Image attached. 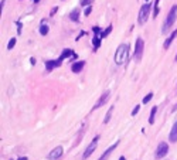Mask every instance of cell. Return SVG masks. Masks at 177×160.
Returning <instances> with one entry per match:
<instances>
[{"label":"cell","mask_w":177,"mask_h":160,"mask_svg":"<svg viewBox=\"0 0 177 160\" xmlns=\"http://www.w3.org/2000/svg\"><path fill=\"white\" fill-rule=\"evenodd\" d=\"M63 154H64V147L63 146H57V147H54L51 152L48 153L47 159L48 160H60V157H63Z\"/></svg>","instance_id":"8"},{"label":"cell","mask_w":177,"mask_h":160,"mask_svg":"<svg viewBox=\"0 0 177 160\" xmlns=\"http://www.w3.org/2000/svg\"><path fill=\"white\" fill-rule=\"evenodd\" d=\"M159 4H160V0H155V4H153V19H156L159 16V13H160Z\"/></svg>","instance_id":"19"},{"label":"cell","mask_w":177,"mask_h":160,"mask_svg":"<svg viewBox=\"0 0 177 160\" xmlns=\"http://www.w3.org/2000/svg\"><path fill=\"white\" fill-rule=\"evenodd\" d=\"M92 2L94 0H81L79 3H81L82 7H88V6H92Z\"/></svg>","instance_id":"24"},{"label":"cell","mask_w":177,"mask_h":160,"mask_svg":"<svg viewBox=\"0 0 177 160\" xmlns=\"http://www.w3.org/2000/svg\"><path fill=\"white\" fill-rule=\"evenodd\" d=\"M84 132H85V128H84V125H82V129H81V132H79V136H81V133H84ZM79 140H81V138H78L77 140H75V143H74V145L77 146L78 143H79Z\"/></svg>","instance_id":"29"},{"label":"cell","mask_w":177,"mask_h":160,"mask_svg":"<svg viewBox=\"0 0 177 160\" xmlns=\"http://www.w3.org/2000/svg\"><path fill=\"white\" fill-rule=\"evenodd\" d=\"M153 97H155V93H153V92H149L148 95H144L143 101H142V104H149V102L153 99Z\"/></svg>","instance_id":"23"},{"label":"cell","mask_w":177,"mask_h":160,"mask_svg":"<svg viewBox=\"0 0 177 160\" xmlns=\"http://www.w3.org/2000/svg\"><path fill=\"white\" fill-rule=\"evenodd\" d=\"M176 19H177V4H173L171 9L169 10V13H167L166 20H164V23H163V27H162V33L163 34H166L167 31L173 27V24L176 23Z\"/></svg>","instance_id":"2"},{"label":"cell","mask_w":177,"mask_h":160,"mask_svg":"<svg viewBox=\"0 0 177 160\" xmlns=\"http://www.w3.org/2000/svg\"><path fill=\"white\" fill-rule=\"evenodd\" d=\"M129 54H130V47L129 44H121L115 51L114 61L116 65H123L129 61Z\"/></svg>","instance_id":"1"},{"label":"cell","mask_w":177,"mask_h":160,"mask_svg":"<svg viewBox=\"0 0 177 160\" xmlns=\"http://www.w3.org/2000/svg\"><path fill=\"white\" fill-rule=\"evenodd\" d=\"M40 2H41V0H33V3H36V4L40 3Z\"/></svg>","instance_id":"35"},{"label":"cell","mask_w":177,"mask_h":160,"mask_svg":"<svg viewBox=\"0 0 177 160\" xmlns=\"http://www.w3.org/2000/svg\"><path fill=\"white\" fill-rule=\"evenodd\" d=\"M167 153H169V143L167 142H160L157 145V147H156V153H155L156 159H163Z\"/></svg>","instance_id":"7"},{"label":"cell","mask_w":177,"mask_h":160,"mask_svg":"<svg viewBox=\"0 0 177 160\" xmlns=\"http://www.w3.org/2000/svg\"><path fill=\"white\" fill-rule=\"evenodd\" d=\"M16 24H17V34H21V30H23V23L21 21H17L16 23Z\"/></svg>","instance_id":"28"},{"label":"cell","mask_w":177,"mask_h":160,"mask_svg":"<svg viewBox=\"0 0 177 160\" xmlns=\"http://www.w3.org/2000/svg\"><path fill=\"white\" fill-rule=\"evenodd\" d=\"M174 61H177V54H176V57H174Z\"/></svg>","instance_id":"37"},{"label":"cell","mask_w":177,"mask_h":160,"mask_svg":"<svg viewBox=\"0 0 177 160\" xmlns=\"http://www.w3.org/2000/svg\"><path fill=\"white\" fill-rule=\"evenodd\" d=\"M118 160H126V157H125V156H121Z\"/></svg>","instance_id":"34"},{"label":"cell","mask_w":177,"mask_h":160,"mask_svg":"<svg viewBox=\"0 0 177 160\" xmlns=\"http://www.w3.org/2000/svg\"><path fill=\"white\" fill-rule=\"evenodd\" d=\"M139 111H140V105H136V106L132 109V113H130V115H132V116H136L137 113H139Z\"/></svg>","instance_id":"26"},{"label":"cell","mask_w":177,"mask_h":160,"mask_svg":"<svg viewBox=\"0 0 177 160\" xmlns=\"http://www.w3.org/2000/svg\"><path fill=\"white\" fill-rule=\"evenodd\" d=\"M85 67V61L81 60V61H75V63L71 64V71L74 72V74H79Z\"/></svg>","instance_id":"11"},{"label":"cell","mask_w":177,"mask_h":160,"mask_svg":"<svg viewBox=\"0 0 177 160\" xmlns=\"http://www.w3.org/2000/svg\"><path fill=\"white\" fill-rule=\"evenodd\" d=\"M101 43H102V38H101L99 34H94V37H92V45H94V47H92V50L95 52L99 50Z\"/></svg>","instance_id":"15"},{"label":"cell","mask_w":177,"mask_h":160,"mask_svg":"<svg viewBox=\"0 0 177 160\" xmlns=\"http://www.w3.org/2000/svg\"><path fill=\"white\" fill-rule=\"evenodd\" d=\"M79 17H81V11H79V9H74V10L70 13V20L71 21L78 23L79 21Z\"/></svg>","instance_id":"16"},{"label":"cell","mask_w":177,"mask_h":160,"mask_svg":"<svg viewBox=\"0 0 177 160\" xmlns=\"http://www.w3.org/2000/svg\"><path fill=\"white\" fill-rule=\"evenodd\" d=\"M143 50H144V41L142 37H137L135 41V52H133V58L136 61L142 60V55H143Z\"/></svg>","instance_id":"4"},{"label":"cell","mask_w":177,"mask_h":160,"mask_svg":"<svg viewBox=\"0 0 177 160\" xmlns=\"http://www.w3.org/2000/svg\"><path fill=\"white\" fill-rule=\"evenodd\" d=\"M48 31H50V27H48V24H41L40 29H38V33H40L41 36H47Z\"/></svg>","instance_id":"21"},{"label":"cell","mask_w":177,"mask_h":160,"mask_svg":"<svg viewBox=\"0 0 177 160\" xmlns=\"http://www.w3.org/2000/svg\"><path fill=\"white\" fill-rule=\"evenodd\" d=\"M150 13H153V4H152V3L146 2V3H143L142 6H140L139 14H137V23H139L140 26H142V24H144V23L149 20V17H150Z\"/></svg>","instance_id":"3"},{"label":"cell","mask_w":177,"mask_h":160,"mask_svg":"<svg viewBox=\"0 0 177 160\" xmlns=\"http://www.w3.org/2000/svg\"><path fill=\"white\" fill-rule=\"evenodd\" d=\"M16 44H17V38H16V37L10 38V40H9V43H7V50H13Z\"/></svg>","instance_id":"22"},{"label":"cell","mask_w":177,"mask_h":160,"mask_svg":"<svg viewBox=\"0 0 177 160\" xmlns=\"http://www.w3.org/2000/svg\"><path fill=\"white\" fill-rule=\"evenodd\" d=\"M65 58H70V61H72V63H75L77 61V58H78V55L74 52V50H71V48H64L63 50V52H61V55L57 58L58 60V63L63 65V61L65 60Z\"/></svg>","instance_id":"5"},{"label":"cell","mask_w":177,"mask_h":160,"mask_svg":"<svg viewBox=\"0 0 177 160\" xmlns=\"http://www.w3.org/2000/svg\"><path fill=\"white\" fill-rule=\"evenodd\" d=\"M92 31H94V34H101V31H102V30H101L99 26H95V27L92 29Z\"/></svg>","instance_id":"30"},{"label":"cell","mask_w":177,"mask_h":160,"mask_svg":"<svg viewBox=\"0 0 177 160\" xmlns=\"http://www.w3.org/2000/svg\"><path fill=\"white\" fill-rule=\"evenodd\" d=\"M17 160H29V159H27V156H21V157H19Z\"/></svg>","instance_id":"33"},{"label":"cell","mask_w":177,"mask_h":160,"mask_svg":"<svg viewBox=\"0 0 177 160\" xmlns=\"http://www.w3.org/2000/svg\"><path fill=\"white\" fill-rule=\"evenodd\" d=\"M98 142H99V136H95V138L92 139V142L88 145V147H87V149L84 150V153H82V160H87L94 152H95L96 146H98Z\"/></svg>","instance_id":"6"},{"label":"cell","mask_w":177,"mask_h":160,"mask_svg":"<svg viewBox=\"0 0 177 160\" xmlns=\"http://www.w3.org/2000/svg\"><path fill=\"white\" fill-rule=\"evenodd\" d=\"M174 111H177V104H176V105H174V106H173V112H174Z\"/></svg>","instance_id":"36"},{"label":"cell","mask_w":177,"mask_h":160,"mask_svg":"<svg viewBox=\"0 0 177 160\" xmlns=\"http://www.w3.org/2000/svg\"><path fill=\"white\" fill-rule=\"evenodd\" d=\"M30 64H31V65H36V58L31 57V58H30Z\"/></svg>","instance_id":"32"},{"label":"cell","mask_w":177,"mask_h":160,"mask_svg":"<svg viewBox=\"0 0 177 160\" xmlns=\"http://www.w3.org/2000/svg\"><path fill=\"white\" fill-rule=\"evenodd\" d=\"M114 109H115V106L114 105H112L111 108L108 109V112H106V115H105V118H103V125H106L108 122H109V120H111V118H112V113H114Z\"/></svg>","instance_id":"17"},{"label":"cell","mask_w":177,"mask_h":160,"mask_svg":"<svg viewBox=\"0 0 177 160\" xmlns=\"http://www.w3.org/2000/svg\"><path fill=\"white\" fill-rule=\"evenodd\" d=\"M112 29H114V27H112V24H109V26H108L106 29H103V30L101 31V34H99L101 38H106L108 36H109V34L112 33Z\"/></svg>","instance_id":"18"},{"label":"cell","mask_w":177,"mask_h":160,"mask_svg":"<svg viewBox=\"0 0 177 160\" xmlns=\"http://www.w3.org/2000/svg\"><path fill=\"white\" fill-rule=\"evenodd\" d=\"M109 97H111V92L109 91H105V92H102V95L99 97V99L96 101V104L94 105V108H92V111H96V109H99V108H102L103 105L108 102V99H109Z\"/></svg>","instance_id":"9"},{"label":"cell","mask_w":177,"mask_h":160,"mask_svg":"<svg viewBox=\"0 0 177 160\" xmlns=\"http://www.w3.org/2000/svg\"><path fill=\"white\" fill-rule=\"evenodd\" d=\"M85 34H87V33H85V31H79V34H78V37L77 38H75V40H79V38H81V37H84V36H85Z\"/></svg>","instance_id":"31"},{"label":"cell","mask_w":177,"mask_h":160,"mask_svg":"<svg viewBox=\"0 0 177 160\" xmlns=\"http://www.w3.org/2000/svg\"><path fill=\"white\" fill-rule=\"evenodd\" d=\"M118 145H119V140H116V142L114 143V145L111 146V147H108V149L105 150V152H103L102 154H101L99 159H98V160H108V159H109V156L112 154V152H114V150L116 149V147H118Z\"/></svg>","instance_id":"10"},{"label":"cell","mask_w":177,"mask_h":160,"mask_svg":"<svg viewBox=\"0 0 177 160\" xmlns=\"http://www.w3.org/2000/svg\"><path fill=\"white\" fill-rule=\"evenodd\" d=\"M146 2H149V0H146Z\"/></svg>","instance_id":"38"},{"label":"cell","mask_w":177,"mask_h":160,"mask_svg":"<svg viewBox=\"0 0 177 160\" xmlns=\"http://www.w3.org/2000/svg\"><path fill=\"white\" fill-rule=\"evenodd\" d=\"M57 11H58V6H54V7L51 9V11H50V17H54V16L57 14Z\"/></svg>","instance_id":"27"},{"label":"cell","mask_w":177,"mask_h":160,"mask_svg":"<svg viewBox=\"0 0 177 160\" xmlns=\"http://www.w3.org/2000/svg\"><path fill=\"white\" fill-rule=\"evenodd\" d=\"M91 13H92V6L85 7V10H84V16H85V17H89V16H91Z\"/></svg>","instance_id":"25"},{"label":"cell","mask_w":177,"mask_h":160,"mask_svg":"<svg viewBox=\"0 0 177 160\" xmlns=\"http://www.w3.org/2000/svg\"><path fill=\"white\" fill-rule=\"evenodd\" d=\"M176 37H177V29H176V30H173V33L170 34L169 37L164 40V43H163V48H164V50H169L170 45L173 44V41L176 40Z\"/></svg>","instance_id":"12"},{"label":"cell","mask_w":177,"mask_h":160,"mask_svg":"<svg viewBox=\"0 0 177 160\" xmlns=\"http://www.w3.org/2000/svg\"><path fill=\"white\" fill-rule=\"evenodd\" d=\"M44 65H45V70H47L48 72H51L52 70L61 67V64L58 63V60H48V61H45V63H44Z\"/></svg>","instance_id":"13"},{"label":"cell","mask_w":177,"mask_h":160,"mask_svg":"<svg viewBox=\"0 0 177 160\" xmlns=\"http://www.w3.org/2000/svg\"><path fill=\"white\" fill-rule=\"evenodd\" d=\"M169 142L170 143H176L177 142V120L171 126V130H170V133H169Z\"/></svg>","instance_id":"14"},{"label":"cell","mask_w":177,"mask_h":160,"mask_svg":"<svg viewBox=\"0 0 177 160\" xmlns=\"http://www.w3.org/2000/svg\"><path fill=\"white\" fill-rule=\"evenodd\" d=\"M156 112H157V106H153L150 111V116H149V123L153 125L155 123V118H156Z\"/></svg>","instance_id":"20"}]
</instances>
